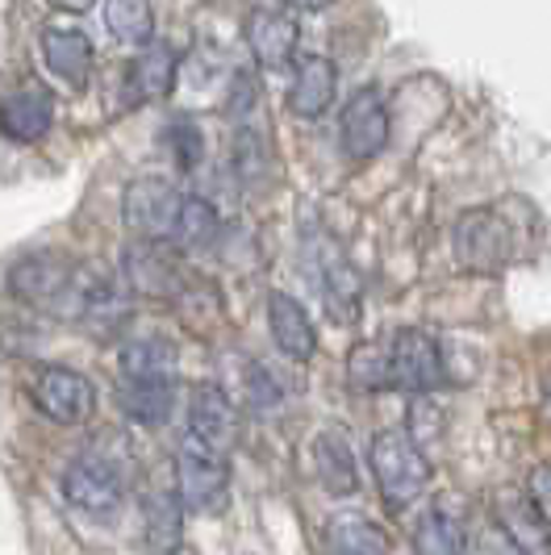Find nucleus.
I'll use <instances>...</instances> for the list:
<instances>
[{
  "label": "nucleus",
  "instance_id": "1",
  "mask_svg": "<svg viewBox=\"0 0 551 555\" xmlns=\"http://www.w3.org/2000/svg\"><path fill=\"white\" fill-rule=\"evenodd\" d=\"M84 284H88V263H67V259L47 255V250L17 259L9 272V288L17 301L59 313V318H72V322L80 318Z\"/></svg>",
  "mask_w": 551,
  "mask_h": 555
},
{
  "label": "nucleus",
  "instance_id": "2",
  "mask_svg": "<svg viewBox=\"0 0 551 555\" xmlns=\"http://www.w3.org/2000/svg\"><path fill=\"white\" fill-rule=\"evenodd\" d=\"M368 464H372L376 489L393 514L410 509L413 501L431 489V460L406 430H381L368 447Z\"/></svg>",
  "mask_w": 551,
  "mask_h": 555
},
{
  "label": "nucleus",
  "instance_id": "3",
  "mask_svg": "<svg viewBox=\"0 0 551 555\" xmlns=\"http://www.w3.org/2000/svg\"><path fill=\"white\" fill-rule=\"evenodd\" d=\"M176 493L184 501V509L218 514L226 498H230V460H226V451L209 447L196 435H184L180 451H176Z\"/></svg>",
  "mask_w": 551,
  "mask_h": 555
},
{
  "label": "nucleus",
  "instance_id": "4",
  "mask_svg": "<svg viewBox=\"0 0 551 555\" xmlns=\"http://www.w3.org/2000/svg\"><path fill=\"white\" fill-rule=\"evenodd\" d=\"M451 243H456V259L469 272H485V276L501 272L514 259V230H510L501 209H472V214H464L451 230Z\"/></svg>",
  "mask_w": 551,
  "mask_h": 555
},
{
  "label": "nucleus",
  "instance_id": "5",
  "mask_svg": "<svg viewBox=\"0 0 551 555\" xmlns=\"http://www.w3.org/2000/svg\"><path fill=\"white\" fill-rule=\"evenodd\" d=\"M447 385L439 338L426 331H397L388 338V389L406 392H431Z\"/></svg>",
  "mask_w": 551,
  "mask_h": 555
},
{
  "label": "nucleus",
  "instance_id": "6",
  "mask_svg": "<svg viewBox=\"0 0 551 555\" xmlns=\"http://www.w3.org/2000/svg\"><path fill=\"white\" fill-rule=\"evenodd\" d=\"M184 196L176 193V184H167L164 176H142L121 196V218L146 243H171V230L180 218Z\"/></svg>",
  "mask_w": 551,
  "mask_h": 555
},
{
  "label": "nucleus",
  "instance_id": "7",
  "mask_svg": "<svg viewBox=\"0 0 551 555\" xmlns=\"http://www.w3.org/2000/svg\"><path fill=\"white\" fill-rule=\"evenodd\" d=\"M29 392H34V405L59 426H80L97 410V389L76 367H42Z\"/></svg>",
  "mask_w": 551,
  "mask_h": 555
},
{
  "label": "nucleus",
  "instance_id": "8",
  "mask_svg": "<svg viewBox=\"0 0 551 555\" xmlns=\"http://www.w3.org/2000/svg\"><path fill=\"white\" fill-rule=\"evenodd\" d=\"M63 498L72 501L76 509H88V514H113L126 498L121 468L113 464L110 455H97V451L80 455L63 473Z\"/></svg>",
  "mask_w": 551,
  "mask_h": 555
},
{
  "label": "nucleus",
  "instance_id": "9",
  "mask_svg": "<svg viewBox=\"0 0 551 555\" xmlns=\"http://www.w3.org/2000/svg\"><path fill=\"white\" fill-rule=\"evenodd\" d=\"M121 276H126L130 293L155 297V301H176L184 293V284H189V276L176 263V255L164 243H146V238L126 247V255H121Z\"/></svg>",
  "mask_w": 551,
  "mask_h": 555
},
{
  "label": "nucleus",
  "instance_id": "10",
  "mask_svg": "<svg viewBox=\"0 0 551 555\" xmlns=\"http://www.w3.org/2000/svg\"><path fill=\"white\" fill-rule=\"evenodd\" d=\"M388 146V109L376 88H363L343 109V151L351 159H376Z\"/></svg>",
  "mask_w": 551,
  "mask_h": 555
},
{
  "label": "nucleus",
  "instance_id": "11",
  "mask_svg": "<svg viewBox=\"0 0 551 555\" xmlns=\"http://www.w3.org/2000/svg\"><path fill=\"white\" fill-rule=\"evenodd\" d=\"M243 34H247V47H251V55H255V63L268 67V72L293 63L297 38H302V34H297V22H293L289 13H280V9H255L247 17V26H243Z\"/></svg>",
  "mask_w": 551,
  "mask_h": 555
},
{
  "label": "nucleus",
  "instance_id": "12",
  "mask_svg": "<svg viewBox=\"0 0 551 555\" xmlns=\"http://www.w3.org/2000/svg\"><path fill=\"white\" fill-rule=\"evenodd\" d=\"M334 96H338V67L326 55H305L297 63L293 88H289V113L302 121H313L331 109Z\"/></svg>",
  "mask_w": 551,
  "mask_h": 555
},
{
  "label": "nucleus",
  "instance_id": "13",
  "mask_svg": "<svg viewBox=\"0 0 551 555\" xmlns=\"http://www.w3.org/2000/svg\"><path fill=\"white\" fill-rule=\"evenodd\" d=\"M497 527L510 539V547L523 555H551V539H548V522L539 518V509L530 505L526 493L510 489V493H497L494 501Z\"/></svg>",
  "mask_w": 551,
  "mask_h": 555
},
{
  "label": "nucleus",
  "instance_id": "14",
  "mask_svg": "<svg viewBox=\"0 0 551 555\" xmlns=\"http://www.w3.org/2000/svg\"><path fill=\"white\" fill-rule=\"evenodd\" d=\"M189 435L205 439L218 451L234 447V439H239V410L218 385H201L193 392V401H189Z\"/></svg>",
  "mask_w": 551,
  "mask_h": 555
},
{
  "label": "nucleus",
  "instance_id": "15",
  "mask_svg": "<svg viewBox=\"0 0 551 555\" xmlns=\"http://www.w3.org/2000/svg\"><path fill=\"white\" fill-rule=\"evenodd\" d=\"M51 121H55V101L42 88H22L0 101V134L9 142L29 146V142L47 139Z\"/></svg>",
  "mask_w": 551,
  "mask_h": 555
},
{
  "label": "nucleus",
  "instance_id": "16",
  "mask_svg": "<svg viewBox=\"0 0 551 555\" xmlns=\"http://www.w3.org/2000/svg\"><path fill=\"white\" fill-rule=\"evenodd\" d=\"M268 331H272V343L289 356V360H313L318 351V331L309 322V313L297 306V297L289 293H268Z\"/></svg>",
  "mask_w": 551,
  "mask_h": 555
},
{
  "label": "nucleus",
  "instance_id": "17",
  "mask_svg": "<svg viewBox=\"0 0 551 555\" xmlns=\"http://www.w3.org/2000/svg\"><path fill=\"white\" fill-rule=\"evenodd\" d=\"M42 59H47V72L67 88H84L92 76V42L88 34L67 26H47L42 29Z\"/></svg>",
  "mask_w": 551,
  "mask_h": 555
},
{
  "label": "nucleus",
  "instance_id": "18",
  "mask_svg": "<svg viewBox=\"0 0 551 555\" xmlns=\"http://www.w3.org/2000/svg\"><path fill=\"white\" fill-rule=\"evenodd\" d=\"M313 468H318V480L331 498H351L359 489L356 451H351L343 430H322L313 439Z\"/></svg>",
  "mask_w": 551,
  "mask_h": 555
},
{
  "label": "nucleus",
  "instance_id": "19",
  "mask_svg": "<svg viewBox=\"0 0 551 555\" xmlns=\"http://www.w3.org/2000/svg\"><path fill=\"white\" fill-rule=\"evenodd\" d=\"M176 76H180V55L167 42L142 47V55L126 67V83L134 88V101H164V96H171Z\"/></svg>",
  "mask_w": 551,
  "mask_h": 555
},
{
  "label": "nucleus",
  "instance_id": "20",
  "mask_svg": "<svg viewBox=\"0 0 551 555\" xmlns=\"http://www.w3.org/2000/svg\"><path fill=\"white\" fill-rule=\"evenodd\" d=\"M184 501L176 489H151L142 501V518H146V547L151 555H176L180 539H184Z\"/></svg>",
  "mask_w": 551,
  "mask_h": 555
},
{
  "label": "nucleus",
  "instance_id": "21",
  "mask_svg": "<svg viewBox=\"0 0 551 555\" xmlns=\"http://www.w3.org/2000/svg\"><path fill=\"white\" fill-rule=\"evenodd\" d=\"M318 288H322V301H326V309H331L338 322H356L363 288H359L356 268H351V263H347V259H343V255H338L334 247H322Z\"/></svg>",
  "mask_w": 551,
  "mask_h": 555
},
{
  "label": "nucleus",
  "instance_id": "22",
  "mask_svg": "<svg viewBox=\"0 0 551 555\" xmlns=\"http://www.w3.org/2000/svg\"><path fill=\"white\" fill-rule=\"evenodd\" d=\"M117 405L138 426H159L176 405V380H121Z\"/></svg>",
  "mask_w": 551,
  "mask_h": 555
},
{
  "label": "nucleus",
  "instance_id": "23",
  "mask_svg": "<svg viewBox=\"0 0 551 555\" xmlns=\"http://www.w3.org/2000/svg\"><path fill=\"white\" fill-rule=\"evenodd\" d=\"M117 363L121 380H176V347L167 338H130Z\"/></svg>",
  "mask_w": 551,
  "mask_h": 555
},
{
  "label": "nucleus",
  "instance_id": "24",
  "mask_svg": "<svg viewBox=\"0 0 551 555\" xmlns=\"http://www.w3.org/2000/svg\"><path fill=\"white\" fill-rule=\"evenodd\" d=\"M331 555H388V534L363 514H334L326 527Z\"/></svg>",
  "mask_w": 551,
  "mask_h": 555
},
{
  "label": "nucleus",
  "instance_id": "25",
  "mask_svg": "<svg viewBox=\"0 0 551 555\" xmlns=\"http://www.w3.org/2000/svg\"><path fill=\"white\" fill-rule=\"evenodd\" d=\"M218 234H221L218 209H214L205 196H184L180 218H176V230H171V247L205 250V247H214V243H218Z\"/></svg>",
  "mask_w": 551,
  "mask_h": 555
},
{
  "label": "nucleus",
  "instance_id": "26",
  "mask_svg": "<svg viewBox=\"0 0 551 555\" xmlns=\"http://www.w3.org/2000/svg\"><path fill=\"white\" fill-rule=\"evenodd\" d=\"M105 26L126 47H151L155 9H151V0H105Z\"/></svg>",
  "mask_w": 551,
  "mask_h": 555
},
{
  "label": "nucleus",
  "instance_id": "27",
  "mask_svg": "<svg viewBox=\"0 0 551 555\" xmlns=\"http://www.w3.org/2000/svg\"><path fill=\"white\" fill-rule=\"evenodd\" d=\"M413 555H464V530L451 514L431 509L413 527Z\"/></svg>",
  "mask_w": 551,
  "mask_h": 555
},
{
  "label": "nucleus",
  "instance_id": "28",
  "mask_svg": "<svg viewBox=\"0 0 551 555\" xmlns=\"http://www.w3.org/2000/svg\"><path fill=\"white\" fill-rule=\"evenodd\" d=\"M347 380L351 389H388V343H359L347 356Z\"/></svg>",
  "mask_w": 551,
  "mask_h": 555
},
{
  "label": "nucleus",
  "instance_id": "29",
  "mask_svg": "<svg viewBox=\"0 0 551 555\" xmlns=\"http://www.w3.org/2000/svg\"><path fill=\"white\" fill-rule=\"evenodd\" d=\"M264 134L259 130H251V126H239V139H234V171L255 184V180H264V159H268V146H264Z\"/></svg>",
  "mask_w": 551,
  "mask_h": 555
},
{
  "label": "nucleus",
  "instance_id": "30",
  "mask_svg": "<svg viewBox=\"0 0 551 555\" xmlns=\"http://www.w3.org/2000/svg\"><path fill=\"white\" fill-rule=\"evenodd\" d=\"M167 142H171V155H176L180 171H193L201 164V130H196L193 117H176L167 126Z\"/></svg>",
  "mask_w": 551,
  "mask_h": 555
},
{
  "label": "nucleus",
  "instance_id": "31",
  "mask_svg": "<svg viewBox=\"0 0 551 555\" xmlns=\"http://www.w3.org/2000/svg\"><path fill=\"white\" fill-rule=\"evenodd\" d=\"M243 389H247V405L255 414H268L280 405V385H276V376L264 367V363H247V380H243Z\"/></svg>",
  "mask_w": 551,
  "mask_h": 555
},
{
  "label": "nucleus",
  "instance_id": "32",
  "mask_svg": "<svg viewBox=\"0 0 551 555\" xmlns=\"http://www.w3.org/2000/svg\"><path fill=\"white\" fill-rule=\"evenodd\" d=\"M259 109V88L247 72H234L230 76V96H226V117H234L239 126H247V117Z\"/></svg>",
  "mask_w": 551,
  "mask_h": 555
},
{
  "label": "nucleus",
  "instance_id": "33",
  "mask_svg": "<svg viewBox=\"0 0 551 555\" xmlns=\"http://www.w3.org/2000/svg\"><path fill=\"white\" fill-rule=\"evenodd\" d=\"M426 430H431V435H439V430H443V414L435 410V405H431V401H413V405H410V430H406V435H410L413 443L422 447V443H426Z\"/></svg>",
  "mask_w": 551,
  "mask_h": 555
},
{
  "label": "nucleus",
  "instance_id": "34",
  "mask_svg": "<svg viewBox=\"0 0 551 555\" xmlns=\"http://www.w3.org/2000/svg\"><path fill=\"white\" fill-rule=\"evenodd\" d=\"M526 498H530V505L539 509V518L551 527V464H539V468L530 473V480H526Z\"/></svg>",
  "mask_w": 551,
  "mask_h": 555
},
{
  "label": "nucleus",
  "instance_id": "35",
  "mask_svg": "<svg viewBox=\"0 0 551 555\" xmlns=\"http://www.w3.org/2000/svg\"><path fill=\"white\" fill-rule=\"evenodd\" d=\"M55 9H63V13H88V9H97V0H51Z\"/></svg>",
  "mask_w": 551,
  "mask_h": 555
},
{
  "label": "nucleus",
  "instance_id": "36",
  "mask_svg": "<svg viewBox=\"0 0 551 555\" xmlns=\"http://www.w3.org/2000/svg\"><path fill=\"white\" fill-rule=\"evenodd\" d=\"M289 9H305V13H318V9H326L331 0H284Z\"/></svg>",
  "mask_w": 551,
  "mask_h": 555
}]
</instances>
